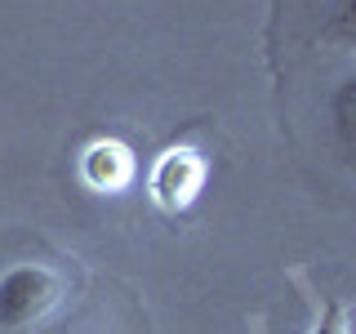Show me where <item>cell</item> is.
I'll return each instance as SVG.
<instances>
[{"label":"cell","instance_id":"obj_2","mask_svg":"<svg viewBox=\"0 0 356 334\" xmlns=\"http://www.w3.org/2000/svg\"><path fill=\"white\" fill-rule=\"evenodd\" d=\"M205 161H200L196 148H165L161 156H156L152 165V200L161 209H170V214H178V209H187L192 200L200 196V187H205Z\"/></svg>","mask_w":356,"mask_h":334},{"label":"cell","instance_id":"obj_3","mask_svg":"<svg viewBox=\"0 0 356 334\" xmlns=\"http://www.w3.org/2000/svg\"><path fill=\"white\" fill-rule=\"evenodd\" d=\"M76 170H81V183L89 192H125L134 178V152L120 138H94L81 148Z\"/></svg>","mask_w":356,"mask_h":334},{"label":"cell","instance_id":"obj_4","mask_svg":"<svg viewBox=\"0 0 356 334\" xmlns=\"http://www.w3.org/2000/svg\"><path fill=\"white\" fill-rule=\"evenodd\" d=\"M330 134H334V148L343 152V161L356 170V76L339 81L330 98Z\"/></svg>","mask_w":356,"mask_h":334},{"label":"cell","instance_id":"obj_1","mask_svg":"<svg viewBox=\"0 0 356 334\" xmlns=\"http://www.w3.org/2000/svg\"><path fill=\"white\" fill-rule=\"evenodd\" d=\"M58 299V276L44 263H18L0 276V330H27L36 326Z\"/></svg>","mask_w":356,"mask_h":334},{"label":"cell","instance_id":"obj_6","mask_svg":"<svg viewBox=\"0 0 356 334\" xmlns=\"http://www.w3.org/2000/svg\"><path fill=\"white\" fill-rule=\"evenodd\" d=\"M312 334H348V312H343L339 299H330L325 312H321V321H316V330Z\"/></svg>","mask_w":356,"mask_h":334},{"label":"cell","instance_id":"obj_7","mask_svg":"<svg viewBox=\"0 0 356 334\" xmlns=\"http://www.w3.org/2000/svg\"><path fill=\"white\" fill-rule=\"evenodd\" d=\"M27 334H67L63 326H40V330H27Z\"/></svg>","mask_w":356,"mask_h":334},{"label":"cell","instance_id":"obj_5","mask_svg":"<svg viewBox=\"0 0 356 334\" xmlns=\"http://www.w3.org/2000/svg\"><path fill=\"white\" fill-rule=\"evenodd\" d=\"M321 40L356 49V0H330V14L321 22Z\"/></svg>","mask_w":356,"mask_h":334}]
</instances>
